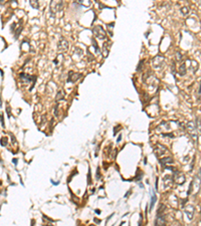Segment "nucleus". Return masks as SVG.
I'll return each instance as SVG.
<instances>
[{
  "label": "nucleus",
  "instance_id": "f257e3e1",
  "mask_svg": "<svg viewBox=\"0 0 201 226\" xmlns=\"http://www.w3.org/2000/svg\"><path fill=\"white\" fill-rule=\"evenodd\" d=\"M187 131L189 136L193 140L194 143H197L198 141V128L197 125L194 122H189L187 124Z\"/></svg>",
  "mask_w": 201,
  "mask_h": 226
},
{
  "label": "nucleus",
  "instance_id": "f03ea898",
  "mask_svg": "<svg viewBox=\"0 0 201 226\" xmlns=\"http://www.w3.org/2000/svg\"><path fill=\"white\" fill-rule=\"evenodd\" d=\"M165 64V58L161 55H157L155 56L152 61V64H153V67L156 68V70H160L161 67H163V65Z\"/></svg>",
  "mask_w": 201,
  "mask_h": 226
},
{
  "label": "nucleus",
  "instance_id": "7ed1b4c3",
  "mask_svg": "<svg viewBox=\"0 0 201 226\" xmlns=\"http://www.w3.org/2000/svg\"><path fill=\"white\" fill-rule=\"evenodd\" d=\"M93 32L99 39H105L106 38V32H105L104 28H103L102 26H100V25H96V26L93 28Z\"/></svg>",
  "mask_w": 201,
  "mask_h": 226
},
{
  "label": "nucleus",
  "instance_id": "20e7f679",
  "mask_svg": "<svg viewBox=\"0 0 201 226\" xmlns=\"http://www.w3.org/2000/svg\"><path fill=\"white\" fill-rule=\"evenodd\" d=\"M184 211H185V214L186 216H187V219L189 221H191L192 219H193V216H194V212H195V208L193 205H187L186 207L184 208Z\"/></svg>",
  "mask_w": 201,
  "mask_h": 226
},
{
  "label": "nucleus",
  "instance_id": "39448f33",
  "mask_svg": "<svg viewBox=\"0 0 201 226\" xmlns=\"http://www.w3.org/2000/svg\"><path fill=\"white\" fill-rule=\"evenodd\" d=\"M68 48V42L65 40V39L62 38L58 41V44H57V49H58V51H60V52H64Z\"/></svg>",
  "mask_w": 201,
  "mask_h": 226
},
{
  "label": "nucleus",
  "instance_id": "423d86ee",
  "mask_svg": "<svg viewBox=\"0 0 201 226\" xmlns=\"http://www.w3.org/2000/svg\"><path fill=\"white\" fill-rule=\"evenodd\" d=\"M167 152V149H166L164 146L161 144H157L156 147H155V154H156L157 157H160Z\"/></svg>",
  "mask_w": 201,
  "mask_h": 226
},
{
  "label": "nucleus",
  "instance_id": "0eeeda50",
  "mask_svg": "<svg viewBox=\"0 0 201 226\" xmlns=\"http://www.w3.org/2000/svg\"><path fill=\"white\" fill-rule=\"evenodd\" d=\"M173 179H174V181L176 182L178 185H181V184H183V183L185 182L184 175H183L182 173H180V172H176V173H175Z\"/></svg>",
  "mask_w": 201,
  "mask_h": 226
},
{
  "label": "nucleus",
  "instance_id": "6e6552de",
  "mask_svg": "<svg viewBox=\"0 0 201 226\" xmlns=\"http://www.w3.org/2000/svg\"><path fill=\"white\" fill-rule=\"evenodd\" d=\"M80 76H82V74H79V73H74V71H70V73H68V82H76V81H77Z\"/></svg>",
  "mask_w": 201,
  "mask_h": 226
},
{
  "label": "nucleus",
  "instance_id": "1a4fd4ad",
  "mask_svg": "<svg viewBox=\"0 0 201 226\" xmlns=\"http://www.w3.org/2000/svg\"><path fill=\"white\" fill-rule=\"evenodd\" d=\"M160 163H161V164H162L163 166H165V168H167L168 165L173 164V159H172L171 157H167V158H164V159L161 160Z\"/></svg>",
  "mask_w": 201,
  "mask_h": 226
},
{
  "label": "nucleus",
  "instance_id": "9d476101",
  "mask_svg": "<svg viewBox=\"0 0 201 226\" xmlns=\"http://www.w3.org/2000/svg\"><path fill=\"white\" fill-rule=\"evenodd\" d=\"M165 224V217L163 214H158L156 219V225H164Z\"/></svg>",
  "mask_w": 201,
  "mask_h": 226
},
{
  "label": "nucleus",
  "instance_id": "9b49d317",
  "mask_svg": "<svg viewBox=\"0 0 201 226\" xmlns=\"http://www.w3.org/2000/svg\"><path fill=\"white\" fill-rule=\"evenodd\" d=\"M64 91L62 90H59L58 91H57V95H56V102H59V101H62V100H64Z\"/></svg>",
  "mask_w": 201,
  "mask_h": 226
},
{
  "label": "nucleus",
  "instance_id": "f8f14e48",
  "mask_svg": "<svg viewBox=\"0 0 201 226\" xmlns=\"http://www.w3.org/2000/svg\"><path fill=\"white\" fill-rule=\"evenodd\" d=\"M157 201V196H156V194H155V192L154 191H152V197H151V204H150V210H152L153 209V207H154V204H155V202Z\"/></svg>",
  "mask_w": 201,
  "mask_h": 226
},
{
  "label": "nucleus",
  "instance_id": "ddd939ff",
  "mask_svg": "<svg viewBox=\"0 0 201 226\" xmlns=\"http://www.w3.org/2000/svg\"><path fill=\"white\" fill-rule=\"evenodd\" d=\"M186 73V64L184 62H182L180 65V68H179V74L180 76H184Z\"/></svg>",
  "mask_w": 201,
  "mask_h": 226
},
{
  "label": "nucleus",
  "instance_id": "4468645a",
  "mask_svg": "<svg viewBox=\"0 0 201 226\" xmlns=\"http://www.w3.org/2000/svg\"><path fill=\"white\" fill-rule=\"evenodd\" d=\"M29 3L33 8H38L39 7V0H29Z\"/></svg>",
  "mask_w": 201,
  "mask_h": 226
},
{
  "label": "nucleus",
  "instance_id": "2eb2a0df",
  "mask_svg": "<svg viewBox=\"0 0 201 226\" xmlns=\"http://www.w3.org/2000/svg\"><path fill=\"white\" fill-rule=\"evenodd\" d=\"M108 53H109V49H108V47H107V43H106L104 45V52H103V54H104V58H107Z\"/></svg>",
  "mask_w": 201,
  "mask_h": 226
},
{
  "label": "nucleus",
  "instance_id": "dca6fc26",
  "mask_svg": "<svg viewBox=\"0 0 201 226\" xmlns=\"http://www.w3.org/2000/svg\"><path fill=\"white\" fill-rule=\"evenodd\" d=\"M165 210V206L163 204H161L159 206V210H158V214H163V212H164Z\"/></svg>",
  "mask_w": 201,
  "mask_h": 226
},
{
  "label": "nucleus",
  "instance_id": "f3484780",
  "mask_svg": "<svg viewBox=\"0 0 201 226\" xmlns=\"http://www.w3.org/2000/svg\"><path fill=\"white\" fill-rule=\"evenodd\" d=\"M1 125H2V127L4 128V122H3V115L1 114Z\"/></svg>",
  "mask_w": 201,
  "mask_h": 226
},
{
  "label": "nucleus",
  "instance_id": "a211bd4d",
  "mask_svg": "<svg viewBox=\"0 0 201 226\" xmlns=\"http://www.w3.org/2000/svg\"><path fill=\"white\" fill-rule=\"evenodd\" d=\"M197 176L199 177V178L201 179V168L199 169V171H198V174H197Z\"/></svg>",
  "mask_w": 201,
  "mask_h": 226
},
{
  "label": "nucleus",
  "instance_id": "6ab92c4d",
  "mask_svg": "<svg viewBox=\"0 0 201 226\" xmlns=\"http://www.w3.org/2000/svg\"><path fill=\"white\" fill-rule=\"evenodd\" d=\"M51 183H52V184H54V185H57V184H58V182H54V181H52V180H51Z\"/></svg>",
  "mask_w": 201,
  "mask_h": 226
},
{
  "label": "nucleus",
  "instance_id": "aec40b11",
  "mask_svg": "<svg viewBox=\"0 0 201 226\" xmlns=\"http://www.w3.org/2000/svg\"><path fill=\"white\" fill-rule=\"evenodd\" d=\"M13 162H14V164H15V165L17 164V160L16 159H13Z\"/></svg>",
  "mask_w": 201,
  "mask_h": 226
},
{
  "label": "nucleus",
  "instance_id": "412c9836",
  "mask_svg": "<svg viewBox=\"0 0 201 226\" xmlns=\"http://www.w3.org/2000/svg\"><path fill=\"white\" fill-rule=\"evenodd\" d=\"M121 139H122V136H119V139H118V142L121 141Z\"/></svg>",
  "mask_w": 201,
  "mask_h": 226
}]
</instances>
